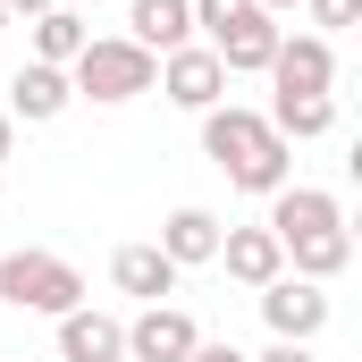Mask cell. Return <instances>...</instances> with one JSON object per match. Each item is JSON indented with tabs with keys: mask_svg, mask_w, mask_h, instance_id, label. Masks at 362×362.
Returning <instances> with one entry per match:
<instances>
[{
	"mask_svg": "<svg viewBox=\"0 0 362 362\" xmlns=\"http://www.w3.org/2000/svg\"><path fill=\"white\" fill-rule=\"evenodd\" d=\"M202 160H211L228 185L262 194V202H270L278 185H295V144L278 135L262 110H245V101H219V110H202Z\"/></svg>",
	"mask_w": 362,
	"mask_h": 362,
	"instance_id": "1",
	"label": "cell"
},
{
	"mask_svg": "<svg viewBox=\"0 0 362 362\" xmlns=\"http://www.w3.org/2000/svg\"><path fill=\"white\" fill-rule=\"evenodd\" d=\"M68 85H76V101L118 110V101H135V93L160 85V59H152L144 42H127V34H93L85 51L68 59Z\"/></svg>",
	"mask_w": 362,
	"mask_h": 362,
	"instance_id": "2",
	"label": "cell"
},
{
	"mask_svg": "<svg viewBox=\"0 0 362 362\" xmlns=\"http://www.w3.org/2000/svg\"><path fill=\"white\" fill-rule=\"evenodd\" d=\"M0 303L8 312H42V320H68L85 303V270L59 262V253H42V245H17V253H0Z\"/></svg>",
	"mask_w": 362,
	"mask_h": 362,
	"instance_id": "3",
	"label": "cell"
},
{
	"mask_svg": "<svg viewBox=\"0 0 362 362\" xmlns=\"http://www.w3.org/2000/svg\"><path fill=\"white\" fill-rule=\"evenodd\" d=\"M262 295V320H270V337H286V346H312L320 329H329V286H312V278H295V270H278L270 286H253Z\"/></svg>",
	"mask_w": 362,
	"mask_h": 362,
	"instance_id": "4",
	"label": "cell"
},
{
	"mask_svg": "<svg viewBox=\"0 0 362 362\" xmlns=\"http://www.w3.org/2000/svg\"><path fill=\"white\" fill-rule=\"evenodd\" d=\"M194 346H202V329L185 303H144L127 320V362H185Z\"/></svg>",
	"mask_w": 362,
	"mask_h": 362,
	"instance_id": "5",
	"label": "cell"
},
{
	"mask_svg": "<svg viewBox=\"0 0 362 362\" xmlns=\"http://www.w3.org/2000/svg\"><path fill=\"white\" fill-rule=\"evenodd\" d=\"M160 93H169L177 110H194V118L219 110V101H228V68H219V51H211V42L169 51V59H160Z\"/></svg>",
	"mask_w": 362,
	"mask_h": 362,
	"instance_id": "6",
	"label": "cell"
},
{
	"mask_svg": "<svg viewBox=\"0 0 362 362\" xmlns=\"http://www.w3.org/2000/svg\"><path fill=\"white\" fill-rule=\"evenodd\" d=\"M278 93H329L337 85V42L329 34H278L270 68H262Z\"/></svg>",
	"mask_w": 362,
	"mask_h": 362,
	"instance_id": "7",
	"label": "cell"
},
{
	"mask_svg": "<svg viewBox=\"0 0 362 362\" xmlns=\"http://www.w3.org/2000/svg\"><path fill=\"white\" fill-rule=\"evenodd\" d=\"M278 236V253L295 245V236H320V228H346V202L337 194H320V185H278L270 194V219H262Z\"/></svg>",
	"mask_w": 362,
	"mask_h": 362,
	"instance_id": "8",
	"label": "cell"
},
{
	"mask_svg": "<svg viewBox=\"0 0 362 362\" xmlns=\"http://www.w3.org/2000/svg\"><path fill=\"white\" fill-rule=\"evenodd\" d=\"M68 101H76L68 68H42V59H25V68L8 76V118H25V127H51V118H68Z\"/></svg>",
	"mask_w": 362,
	"mask_h": 362,
	"instance_id": "9",
	"label": "cell"
},
{
	"mask_svg": "<svg viewBox=\"0 0 362 362\" xmlns=\"http://www.w3.org/2000/svg\"><path fill=\"white\" fill-rule=\"evenodd\" d=\"M219 236H228V228H219V211H202V202H177V211L160 219V236H152V245H160L177 270H202V262H219Z\"/></svg>",
	"mask_w": 362,
	"mask_h": 362,
	"instance_id": "10",
	"label": "cell"
},
{
	"mask_svg": "<svg viewBox=\"0 0 362 362\" xmlns=\"http://www.w3.org/2000/svg\"><path fill=\"white\" fill-rule=\"evenodd\" d=\"M177 262H169V253H160V245H118V253H110V286H118V295H135V303H169V295H177Z\"/></svg>",
	"mask_w": 362,
	"mask_h": 362,
	"instance_id": "11",
	"label": "cell"
},
{
	"mask_svg": "<svg viewBox=\"0 0 362 362\" xmlns=\"http://www.w3.org/2000/svg\"><path fill=\"white\" fill-rule=\"evenodd\" d=\"M59 362H127V320L76 303V312L59 320Z\"/></svg>",
	"mask_w": 362,
	"mask_h": 362,
	"instance_id": "12",
	"label": "cell"
},
{
	"mask_svg": "<svg viewBox=\"0 0 362 362\" xmlns=\"http://www.w3.org/2000/svg\"><path fill=\"white\" fill-rule=\"evenodd\" d=\"M127 42H144L152 59H169L194 42V0H135L127 8Z\"/></svg>",
	"mask_w": 362,
	"mask_h": 362,
	"instance_id": "13",
	"label": "cell"
},
{
	"mask_svg": "<svg viewBox=\"0 0 362 362\" xmlns=\"http://www.w3.org/2000/svg\"><path fill=\"white\" fill-rule=\"evenodd\" d=\"M219 262H228L236 286H270V278L286 270V253H278L270 228H228V236H219Z\"/></svg>",
	"mask_w": 362,
	"mask_h": 362,
	"instance_id": "14",
	"label": "cell"
},
{
	"mask_svg": "<svg viewBox=\"0 0 362 362\" xmlns=\"http://www.w3.org/2000/svg\"><path fill=\"white\" fill-rule=\"evenodd\" d=\"M211 51H219V68H228V76H262V68H270V51H278V17L253 8V17H245V25H228Z\"/></svg>",
	"mask_w": 362,
	"mask_h": 362,
	"instance_id": "15",
	"label": "cell"
},
{
	"mask_svg": "<svg viewBox=\"0 0 362 362\" xmlns=\"http://www.w3.org/2000/svg\"><path fill=\"white\" fill-rule=\"evenodd\" d=\"M262 118H270L286 144H312V135H329V127H337V93H278Z\"/></svg>",
	"mask_w": 362,
	"mask_h": 362,
	"instance_id": "16",
	"label": "cell"
},
{
	"mask_svg": "<svg viewBox=\"0 0 362 362\" xmlns=\"http://www.w3.org/2000/svg\"><path fill=\"white\" fill-rule=\"evenodd\" d=\"M286 262H295V278H312V286H329V278L354 262V236L346 228H320V236H295L286 245Z\"/></svg>",
	"mask_w": 362,
	"mask_h": 362,
	"instance_id": "17",
	"label": "cell"
},
{
	"mask_svg": "<svg viewBox=\"0 0 362 362\" xmlns=\"http://www.w3.org/2000/svg\"><path fill=\"white\" fill-rule=\"evenodd\" d=\"M85 42H93V25L76 8H42V17H34V59H42V68H68Z\"/></svg>",
	"mask_w": 362,
	"mask_h": 362,
	"instance_id": "18",
	"label": "cell"
},
{
	"mask_svg": "<svg viewBox=\"0 0 362 362\" xmlns=\"http://www.w3.org/2000/svg\"><path fill=\"white\" fill-rule=\"evenodd\" d=\"M245 17H253V0H194V34H211V42L228 25H245Z\"/></svg>",
	"mask_w": 362,
	"mask_h": 362,
	"instance_id": "19",
	"label": "cell"
},
{
	"mask_svg": "<svg viewBox=\"0 0 362 362\" xmlns=\"http://www.w3.org/2000/svg\"><path fill=\"white\" fill-rule=\"evenodd\" d=\"M312 8V25L320 34H346V25H362V0H303Z\"/></svg>",
	"mask_w": 362,
	"mask_h": 362,
	"instance_id": "20",
	"label": "cell"
},
{
	"mask_svg": "<svg viewBox=\"0 0 362 362\" xmlns=\"http://www.w3.org/2000/svg\"><path fill=\"white\" fill-rule=\"evenodd\" d=\"M245 362H320L312 346H286V337H270V354H245Z\"/></svg>",
	"mask_w": 362,
	"mask_h": 362,
	"instance_id": "21",
	"label": "cell"
},
{
	"mask_svg": "<svg viewBox=\"0 0 362 362\" xmlns=\"http://www.w3.org/2000/svg\"><path fill=\"white\" fill-rule=\"evenodd\" d=\"M185 362H245V354H236V346H211V337H202V346H194Z\"/></svg>",
	"mask_w": 362,
	"mask_h": 362,
	"instance_id": "22",
	"label": "cell"
},
{
	"mask_svg": "<svg viewBox=\"0 0 362 362\" xmlns=\"http://www.w3.org/2000/svg\"><path fill=\"white\" fill-rule=\"evenodd\" d=\"M8 17H42V8H59V0H0Z\"/></svg>",
	"mask_w": 362,
	"mask_h": 362,
	"instance_id": "23",
	"label": "cell"
},
{
	"mask_svg": "<svg viewBox=\"0 0 362 362\" xmlns=\"http://www.w3.org/2000/svg\"><path fill=\"white\" fill-rule=\"evenodd\" d=\"M8 152H17V118L0 110V160H8Z\"/></svg>",
	"mask_w": 362,
	"mask_h": 362,
	"instance_id": "24",
	"label": "cell"
},
{
	"mask_svg": "<svg viewBox=\"0 0 362 362\" xmlns=\"http://www.w3.org/2000/svg\"><path fill=\"white\" fill-rule=\"evenodd\" d=\"M253 8H262V17H286V8H295V0H253Z\"/></svg>",
	"mask_w": 362,
	"mask_h": 362,
	"instance_id": "25",
	"label": "cell"
},
{
	"mask_svg": "<svg viewBox=\"0 0 362 362\" xmlns=\"http://www.w3.org/2000/svg\"><path fill=\"white\" fill-rule=\"evenodd\" d=\"M0 25H8V8H0Z\"/></svg>",
	"mask_w": 362,
	"mask_h": 362,
	"instance_id": "26",
	"label": "cell"
}]
</instances>
